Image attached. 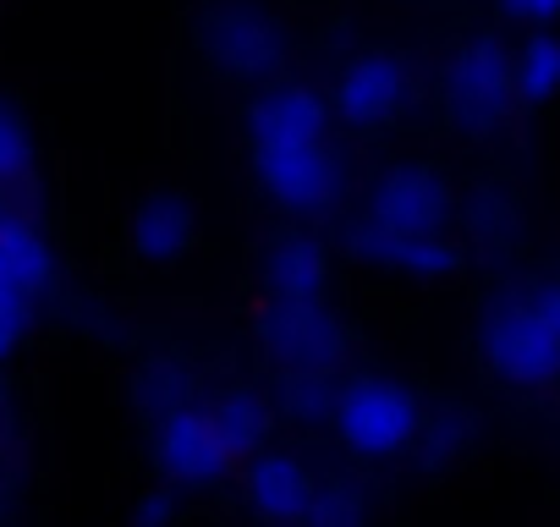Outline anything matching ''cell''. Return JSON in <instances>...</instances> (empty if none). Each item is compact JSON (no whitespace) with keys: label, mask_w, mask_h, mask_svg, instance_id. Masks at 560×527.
Wrapping results in <instances>:
<instances>
[{"label":"cell","mask_w":560,"mask_h":527,"mask_svg":"<svg viewBox=\"0 0 560 527\" xmlns=\"http://www.w3.org/2000/svg\"><path fill=\"white\" fill-rule=\"evenodd\" d=\"M330 423L341 434V445L363 461H390V456H407L423 429H429V412H423V396L390 374H352L336 385V401H330Z\"/></svg>","instance_id":"1"},{"label":"cell","mask_w":560,"mask_h":527,"mask_svg":"<svg viewBox=\"0 0 560 527\" xmlns=\"http://www.w3.org/2000/svg\"><path fill=\"white\" fill-rule=\"evenodd\" d=\"M253 176L258 187L298 220H319L341 203L347 165L330 143V132H275V138H247Z\"/></svg>","instance_id":"2"},{"label":"cell","mask_w":560,"mask_h":527,"mask_svg":"<svg viewBox=\"0 0 560 527\" xmlns=\"http://www.w3.org/2000/svg\"><path fill=\"white\" fill-rule=\"evenodd\" d=\"M440 99L462 132H472V138L494 132L522 105L516 99V56L494 34L456 45V56L445 61V78H440Z\"/></svg>","instance_id":"3"},{"label":"cell","mask_w":560,"mask_h":527,"mask_svg":"<svg viewBox=\"0 0 560 527\" xmlns=\"http://www.w3.org/2000/svg\"><path fill=\"white\" fill-rule=\"evenodd\" d=\"M478 347H483L489 374L516 390H549L560 379V336L544 325L533 297H511V303L489 308Z\"/></svg>","instance_id":"4"},{"label":"cell","mask_w":560,"mask_h":527,"mask_svg":"<svg viewBox=\"0 0 560 527\" xmlns=\"http://www.w3.org/2000/svg\"><path fill=\"white\" fill-rule=\"evenodd\" d=\"M203 50L209 61L236 83H269L287 61V28L258 0H220L203 17Z\"/></svg>","instance_id":"5"},{"label":"cell","mask_w":560,"mask_h":527,"mask_svg":"<svg viewBox=\"0 0 560 527\" xmlns=\"http://www.w3.org/2000/svg\"><path fill=\"white\" fill-rule=\"evenodd\" d=\"M242 456L220 434L209 401H187L165 418H154V467L171 489H214Z\"/></svg>","instance_id":"6"},{"label":"cell","mask_w":560,"mask_h":527,"mask_svg":"<svg viewBox=\"0 0 560 527\" xmlns=\"http://www.w3.org/2000/svg\"><path fill=\"white\" fill-rule=\"evenodd\" d=\"M258 341L287 374H330L347 352V330L330 303H264Z\"/></svg>","instance_id":"7"},{"label":"cell","mask_w":560,"mask_h":527,"mask_svg":"<svg viewBox=\"0 0 560 527\" xmlns=\"http://www.w3.org/2000/svg\"><path fill=\"white\" fill-rule=\"evenodd\" d=\"M412 105V72H407V61L401 56H390V50H363V56H352L341 72H336V83H330V110H336V121H347V127H390L401 110Z\"/></svg>","instance_id":"8"},{"label":"cell","mask_w":560,"mask_h":527,"mask_svg":"<svg viewBox=\"0 0 560 527\" xmlns=\"http://www.w3.org/2000/svg\"><path fill=\"white\" fill-rule=\"evenodd\" d=\"M369 225L385 231H451V187L423 160H396L369 187Z\"/></svg>","instance_id":"9"},{"label":"cell","mask_w":560,"mask_h":527,"mask_svg":"<svg viewBox=\"0 0 560 527\" xmlns=\"http://www.w3.org/2000/svg\"><path fill=\"white\" fill-rule=\"evenodd\" d=\"M325 478L292 450H253L242 467V500L264 527H303Z\"/></svg>","instance_id":"10"},{"label":"cell","mask_w":560,"mask_h":527,"mask_svg":"<svg viewBox=\"0 0 560 527\" xmlns=\"http://www.w3.org/2000/svg\"><path fill=\"white\" fill-rule=\"evenodd\" d=\"M264 303H325L330 297V253L314 231L287 225L264 242Z\"/></svg>","instance_id":"11"},{"label":"cell","mask_w":560,"mask_h":527,"mask_svg":"<svg viewBox=\"0 0 560 527\" xmlns=\"http://www.w3.org/2000/svg\"><path fill=\"white\" fill-rule=\"evenodd\" d=\"M45 286H50V247H45V236L23 214L0 209V325L28 330V308H34V297Z\"/></svg>","instance_id":"12"},{"label":"cell","mask_w":560,"mask_h":527,"mask_svg":"<svg viewBox=\"0 0 560 527\" xmlns=\"http://www.w3.org/2000/svg\"><path fill=\"white\" fill-rule=\"evenodd\" d=\"M358 253L374 270L412 276V281H440L462 264L451 231H385V225H369V220L358 225Z\"/></svg>","instance_id":"13"},{"label":"cell","mask_w":560,"mask_h":527,"mask_svg":"<svg viewBox=\"0 0 560 527\" xmlns=\"http://www.w3.org/2000/svg\"><path fill=\"white\" fill-rule=\"evenodd\" d=\"M198 236V214L182 192H154L138 214H132V247L149 264H176Z\"/></svg>","instance_id":"14"},{"label":"cell","mask_w":560,"mask_h":527,"mask_svg":"<svg viewBox=\"0 0 560 527\" xmlns=\"http://www.w3.org/2000/svg\"><path fill=\"white\" fill-rule=\"evenodd\" d=\"M209 412H214V423H220V434L231 440L236 456L264 450V440H269V401L258 390H242V385L236 390H214Z\"/></svg>","instance_id":"15"},{"label":"cell","mask_w":560,"mask_h":527,"mask_svg":"<svg viewBox=\"0 0 560 527\" xmlns=\"http://www.w3.org/2000/svg\"><path fill=\"white\" fill-rule=\"evenodd\" d=\"M560 94V34L538 28L516 50V99L522 105H549Z\"/></svg>","instance_id":"16"},{"label":"cell","mask_w":560,"mask_h":527,"mask_svg":"<svg viewBox=\"0 0 560 527\" xmlns=\"http://www.w3.org/2000/svg\"><path fill=\"white\" fill-rule=\"evenodd\" d=\"M34 181V138L28 121L0 99V187H23Z\"/></svg>","instance_id":"17"},{"label":"cell","mask_w":560,"mask_h":527,"mask_svg":"<svg viewBox=\"0 0 560 527\" xmlns=\"http://www.w3.org/2000/svg\"><path fill=\"white\" fill-rule=\"evenodd\" d=\"M303 527H369V500L358 483H341V478H325L314 511Z\"/></svg>","instance_id":"18"},{"label":"cell","mask_w":560,"mask_h":527,"mask_svg":"<svg viewBox=\"0 0 560 527\" xmlns=\"http://www.w3.org/2000/svg\"><path fill=\"white\" fill-rule=\"evenodd\" d=\"M176 522V500H171V483L165 489H149L132 511V527H171Z\"/></svg>","instance_id":"19"},{"label":"cell","mask_w":560,"mask_h":527,"mask_svg":"<svg viewBox=\"0 0 560 527\" xmlns=\"http://www.w3.org/2000/svg\"><path fill=\"white\" fill-rule=\"evenodd\" d=\"M500 7H505V17L533 23V28H549L560 17V0H500Z\"/></svg>","instance_id":"20"},{"label":"cell","mask_w":560,"mask_h":527,"mask_svg":"<svg viewBox=\"0 0 560 527\" xmlns=\"http://www.w3.org/2000/svg\"><path fill=\"white\" fill-rule=\"evenodd\" d=\"M533 297V308L544 314V325L560 336V281H549V286H538V292H527Z\"/></svg>","instance_id":"21"}]
</instances>
